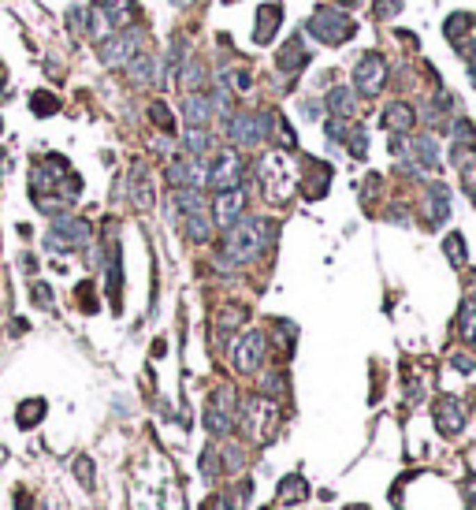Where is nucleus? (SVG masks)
<instances>
[{"label":"nucleus","instance_id":"40","mask_svg":"<svg viewBox=\"0 0 476 510\" xmlns=\"http://www.w3.org/2000/svg\"><path fill=\"white\" fill-rule=\"evenodd\" d=\"M15 507H19V510H30L34 503H30V495H26V492H19V495H15Z\"/></svg>","mask_w":476,"mask_h":510},{"label":"nucleus","instance_id":"4","mask_svg":"<svg viewBox=\"0 0 476 510\" xmlns=\"http://www.w3.org/2000/svg\"><path fill=\"white\" fill-rule=\"evenodd\" d=\"M268 131H272V116L268 112H235L227 119V138L238 146H261L268 142Z\"/></svg>","mask_w":476,"mask_h":510},{"label":"nucleus","instance_id":"31","mask_svg":"<svg viewBox=\"0 0 476 510\" xmlns=\"http://www.w3.org/2000/svg\"><path fill=\"white\" fill-rule=\"evenodd\" d=\"M149 112H153V123L157 127H164V131H175V119H171V112H168V105H153V108H149Z\"/></svg>","mask_w":476,"mask_h":510},{"label":"nucleus","instance_id":"23","mask_svg":"<svg viewBox=\"0 0 476 510\" xmlns=\"http://www.w3.org/2000/svg\"><path fill=\"white\" fill-rule=\"evenodd\" d=\"M41 417H45V403H41V399H26V403L19 406V414H15V425L19 428H34Z\"/></svg>","mask_w":476,"mask_h":510},{"label":"nucleus","instance_id":"21","mask_svg":"<svg viewBox=\"0 0 476 510\" xmlns=\"http://www.w3.org/2000/svg\"><path fill=\"white\" fill-rule=\"evenodd\" d=\"M309 495V484H306V477H283V481H279V499H283V503H301V499Z\"/></svg>","mask_w":476,"mask_h":510},{"label":"nucleus","instance_id":"43","mask_svg":"<svg viewBox=\"0 0 476 510\" xmlns=\"http://www.w3.org/2000/svg\"><path fill=\"white\" fill-rule=\"evenodd\" d=\"M473 346H476V343H473Z\"/></svg>","mask_w":476,"mask_h":510},{"label":"nucleus","instance_id":"36","mask_svg":"<svg viewBox=\"0 0 476 510\" xmlns=\"http://www.w3.org/2000/svg\"><path fill=\"white\" fill-rule=\"evenodd\" d=\"M454 369H461V373H476V362L465 354H454Z\"/></svg>","mask_w":476,"mask_h":510},{"label":"nucleus","instance_id":"39","mask_svg":"<svg viewBox=\"0 0 476 510\" xmlns=\"http://www.w3.org/2000/svg\"><path fill=\"white\" fill-rule=\"evenodd\" d=\"M34 302L38 306H52V291L49 287H34Z\"/></svg>","mask_w":476,"mask_h":510},{"label":"nucleus","instance_id":"35","mask_svg":"<svg viewBox=\"0 0 476 510\" xmlns=\"http://www.w3.org/2000/svg\"><path fill=\"white\" fill-rule=\"evenodd\" d=\"M79 298H82V306L90 309V313L97 309V302H93V287H90V284H82V287H79Z\"/></svg>","mask_w":476,"mask_h":510},{"label":"nucleus","instance_id":"20","mask_svg":"<svg viewBox=\"0 0 476 510\" xmlns=\"http://www.w3.org/2000/svg\"><path fill=\"white\" fill-rule=\"evenodd\" d=\"M279 15H283V12H279V4H261V12H257V23H261V26H257L253 41H261V45H264V41H272V34H276V19H279Z\"/></svg>","mask_w":476,"mask_h":510},{"label":"nucleus","instance_id":"8","mask_svg":"<svg viewBox=\"0 0 476 510\" xmlns=\"http://www.w3.org/2000/svg\"><path fill=\"white\" fill-rule=\"evenodd\" d=\"M264 335L261 332H246L242 339L235 343V369L238 373H246V376H253L257 369L264 365Z\"/></svg>","mask_w":476,"mask_h":510},{"label":"nucleus","instance_id":"5","mask_svg":"<svg viewBox=\"0 0 476 510\" xmlns=\"http://www.w3.org/2000/svg\"><path fill=\"white\" fill-rule=\"evenodd\" d=\"M138 45H142V30H119V34L104 38L101 41V63L104 68H119V63H127L138 52Z\"/></svg>","mask_w":476,"mask_h":510},{"label":"nucleus","instance_id":"41","mask_svg":"<svg viewBox=\"0 0 476 510\" xmlns=\"http://www.w3.org/2000/svg\"><path fill=\"white\" fill-rule=\"evenodd\" d=\"M0 168H4V149H0Z\"/></svg>","mask_w":476,"mask_h":510},{"label":"nucleus","instance_id":"24","mask_svg":"<svg viewBox=\"0 0 476 510\" xmlns=\"http://www.w3.org/2000/svg\"><path fill=\"white\" fill-rule=\"evenodd\" d=\"M212 149V134L205 131V127H190L187 131V153L190 157H205Z\"/></svg>","mask_w":476,"mask_h":510},{"label":"nucleus","instance_id":"17","mask_svg":"<svg viewBox=\"0 0 476 510\" xmlns=\"http://www.w3.org/2000/svg\"><path fill=\"white\" fill-rule=\"evenodd\" d=\"M309 63V52H306V41L301 38H290L283 52H279V71H298V68H306Z\"/></svg>","mask_w":476,"mask_h":510},{"label":"nucleus","instance_id":"33","mask_svg":"<svg viewBox=\"0 0 476 510\" xmlns=\"http://www.w3.org/2000/svg\"><path fill=\"white\" fill-rule=\"evenodd\" d=\"M79 477H82V488H93V462L90 458H79Z\"/></svg>","mask_w":476,"mask_h":510},{"label":"nucleus","instance_id":"28","mask_svg":"<svg viewBox=\"0 0 476 510\" xmlns=\"http://www.w3.org/2000/svg\"><path fill=\"white\" fill-rule=\"evenodd\" d=\"M30 105H34V116H56V108H60V101L52 93H34Z\"/></svg>","mask_w":476,"mask_h":510},{"label":"nucleus","instance_id":"38","mask_svg":"<svg viewBox=\"0 0 476 510\" xmlns=\"http://www.w3.org/2000/svg\"><path fill=\"white\" fill-rule=\"evenodd\" d=\"M231 79H235V90H238V93H246V90H250V86H253V82H250V75H246V71H235Z\"/></svg>","mask_w":476,"mask_h":510},{"label":"nucleus","instance_id":"44","mask_svg":"<svg viewBox=\"0 0 476 510\" xmlns=\"http://www.w3.org/2000/svg\"><path fill=\"white\" fill-rule=\"evenodd\" d=\"M264 510H268V507H264Z\"/></svg>","mask_w":476,"mask_h":510},{"label":"nucleus","instance_id":"32","mask_svg":"<svg viewBox=\"0 0 476 510\" xmlns=\"http://www.w3.org/2000/svg\"><path fill=\"white\" fill-rule=\"evenodd\" d=\"M242 320H246L242 309H223L220 313V328H235V324H242Z\"/></svg>","mask_w":476,"mask_h":510},{"label":"nucleus","instance_id":"12","mask_svg":"<svg viewBox=\"0 0 476 510\" xmlns=\"http://www.w3.org/2000/svg\"><path fill=\"white\" fill-rule=\"evenodd\" d=\"M205 179H209V171L198 164V157L193 160H175V164L168 168V183L175 190H198Z\"/></svg>","mask_w":476,"mask_h":510},{"label":"nucleus","instance_id":"13","mask_svg":"<svg viewBox=\"0 0 476 510\" xmlns=\"http://www.w3.org/2000/svg\"><path fill=\"white\" fill-rule=\"evenodd\" d=\"M431 414H436V428L443 432V436H458L461 425H465V410H461L458 399H450V395H447V399H439Z\"/></svg>","mask_w":476,"mask_h":510},{"label":"nucleus","instance_id":"2","mask_svg":"<svg viewBox=\"0 0 476 510\" xmlns=\"http://www.w3.org/2000/svg\"><path fill=\"white\" fill-rule=\"evenodd\" d=\"M279 403L264 395H250L242 399V406H238V428L246 432V440L253 443H272L276 432H279Z\"/></svg>","mask_w":476,"mask_h":510},{"label":"nucleus","instance_id":"7","mask_svg":"<svg viewBox=\"0 0 476 510\" xmlns=\"http://www.w3.org/2000/svg\"><path fill=\"white\" fill-rule=\"evenodd\" d=\"M205 183H209L212 190H235L238 183H242V157H238L235 149H223V153L212 160V171H209Z\"/></svg>","mask_w":476,"mask_h":510},{"label":"nucleus","instance_id":"34","mask_svg":"<svg viewBox=\"0 0 476 510\" xmlns=\"http://www.w3.org/2000/svg\"><path fill=\"white\" fill-rule=\"evenodd\" d=\"M350 153H354V157H365V131H354V138H350Z\"/></svg>","mask_w":476,"mask_h":510},{"label":"nucleus","instance_id":"15","mask_svg":"<svg viewBox=\"0 0 476 510\" xmlns=\"http://www.w3.org/2000/svg\"><path fill=\"white\" fill-rule=\"evenodd\" d=\"M182 112H187V119H190V127H205L212 119V101L205 93H187V101H182Z\"/></svg>","mask_w":476,"mask_h":510},{"label":"nucleus","instance_id":"30","mask_svg":"<svg viewBox=\"0 0 476 510\" xmlns=\"http://www.w3.org/2000/svg\"><path fill=\"white\" fill-rule=\"evenodd\" d=\"M402 12V0H372V15L376 19H391Z\"/></svg>","mask_w":476,"mask_h":510},{"label":"nucleus","instance_id":"25","mask_svg":"<svg viewBox=\"0 0 476 510\" xmlns=\"http://www.w3.org/2000/svg\"><path fill=\"white\" fill-rule=\"evenodd\" d=\"M328 108L335 116H354V93L346 90V86H335V90L328 93Z\"/></svg>","mask_w":476,"mask_h":510},{"label":"nucleus","instance_id":"11","mask_svg":"<svg viewBox=\"0 0 476 510\" xmlns=\"http://www.w3.org/2000/svg\"><path fill=\"white\" fill-rule=\"evenodd\" d=\"M242 212H246V190H242V187L220 190V198H216V209H212V220L220 224V227H231Z\"/></svg>","mask_w":476,"mask_h":510},{"label":"nucleus","instance_id":"19","mask_svg":"<svg viewBox=\"0 0 476 510\" xmlns=\"http://www.w3.org/2000/svg\"><path fill=\"white\" fill-rule=\"evenodd\" d=\"M383 123L391 127V131H413V123H417V116H413V108L402 105V101H395L391 108H387V116H383Z\"/></svg>","mask_w":476,"mask_h":510},{"label":"nucleus","instance_id":"10","mask_svg":"<svg viewBox=\"0 0 476 510\" xmlns=\"http://www.w3.org/2000/svg\"><path fill=\"white\" fill-rule=\"evenodd\" d=\"M90 242V224L86 220H56L49 231V246L52 249H71V246H86Z\"/></svg>","mask_w":476,"mask_h":510},{"label":"nucleus","instance_id":"9","mask_svg":"<svg viewBox=\"0 0 476 510\" xmlns=\"http://www.w3.org/2000/svg\"><path fill=\"white\" fill-rule=\"evenodd\" d=\"M235 425V414H231V392H216L209 399V406H205V428L212 432V436H227Z\"/></svg>","mask_w":476,"mask_h":510},{"label":"nucleus","instance_id":"14","mask_svg":"<svg viewBox=\"0 0 476 510\" xmlns=\"http://www.w3.org/2000/svg\"><path fill=\"white\" fill-rule=\"evenodd\" d=\"M212 209L209 205H198L193 212H187V235L193 238V242H209L212 238Z\"/></svg>","mask_w":476,"mask_h":510},{"label":"nucleus","instance_id":"3","mask_svg":"<svg viewBox=\"0 0 476 510\" xmlns=\"http://www.w3.org/2000/svg\"><path fill=\"white\" fill-rule=\"evenodd\" d=\"M306 30L317 41H324V45H342V41H350L357 34V23L350 15H342L339 8H328V4H320L317 12L309 15V23Z\"/></svg>","mask_w":476,"mask_h":510},{"label":"nucleus","instance_id":"16","mask_svg":"<svg viewBox=\"0 0 476 510\" xmlns=\"http://www.w3.org/2000/svg\"><path fill=\"white\" fill-rule=\"evenodd\" d=\"M101 12L108 15L112 30H127V26L134 23V0H104Z\"/></svg>","mask_w":476,"mask_h":510},{"label":"nucleus","instance_id":"18","mask_svg":"<svg viewBox=\"0 0 476 510\" xmlns=\"http://www.w3.org/2000/svg\"><path fill=\"white\" fill-rule=\"evenodd\" d=\"M131 201L138 205V209H149V205H153V187H149V171L145 168L131 171Z\"/></svg>","mask_w":476,"mask_h":510},{"label":"nucleus","instance_id":"22","mask_svg":"<svg viewBox=\"0 0 476 510\" xmlns=\"http://www.w3.org/2000/svg\"><path fill=\"white\" fill-rule=\"evenodd\" d=\"M458 335L465 343H476V302L465 298L461 302V313H458Z\"/></svg>","mask_w":476,"mask_h":510},{"label":"nucleus","instance_id":"26","mask_svg":"<svg viewBox=\"0 0 476 510\" xmlns=\"http://www.w3.org/2000/svg\"><path fill=\"white\" fill-rule=\"evenodd\" d=\"M153 52H134V63H131V75H134V79L138 82H142V86H149V82H153Z\"/></svg>","mask_w":476,"mask_h":510},{"label":"nucleus","instance_id":"29","mask_svg":"<svg viewBox=\"0 0 476 510\" xmlns=\"http://www.w3.org/2000/svg\"><path fill=\"white\" fill-rule=\"evenodd\" d=\"M443 249H447V257H450L454 265H465V238L461 235H447Z\"/></svg>","mask_w":476,"mask_h":510},{"label":"nucleus","instance_id":"6","mask_svg":"<svg viewBox=\"0 0 476 510\" xmlns=\"http://www.w3.org/2000/svg\"><path fill=\"white\" fill-rule=\"evenodd\" d=\"M354 82H357V93H365V97H376V93L383 90V82H387V63H383L380 52H365V56L357 60Z\"/></svg>","mask_w":476,"mask_h":510},{"label":"nucleus","instance_id":"42","mask_svg":"<svg viewBox=\"0 0 476 510\" xmlns=\"http://www.w3.org/2000/svg\"><path fill=\"white\" fill-rule=\"evenodd\" d=\"M350 510H369V507H350Z\"/></svg>","mask_w":476,"mask_h":510},{"label":"nucleus","instance_id":"27","mask_svg":"<svg viewBox=\"0 0 476 510\" xmlns=\"http://www.w3.org/2000/svg\"><path fill=\"white\" fill-rule=\"evenodd\" d=\"M413 149H417V157H420V164H425V168H431V171L439 168V146L431 142V138H417Z\"/></svg>","mask_w":476,"mask_h":510},{"label":"nucleus","instance_id":"37","mask_svg":"<svg viewBox=\"0 0 476 510\" xmlns=\"http://www.w3.org/2000/svg\"><path fill=\"white\" fill-rule=\"evenodd\" d=\"M328 138H331V142H342V138H346V127L339 123V119H331V123H328Z\"/></svg>","mask_w":476,"mask_h":510},{"label":"nucleus","instance_id":"1","mask_svg":"<svg viewBox=\"0 0 476 510\" xmlns=\"http://www.w3.org/2000/svg\"><path fill=\"white\" fill-rule=\"evenodd\" d=\"M272 242V220H257V216H238L231 227H223V246H220V265H250Z\"/></svg>","mask_w":476,"mask_h":510}]
</instances>
